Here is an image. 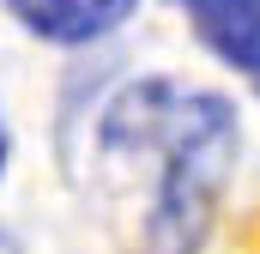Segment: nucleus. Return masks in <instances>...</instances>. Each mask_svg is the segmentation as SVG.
<instances>
[{"label": "nucleus", "mask_w": 260, "mask_h": 254, "mask_svg": "<svg viewBox=\"0 0 260 254\" xmlns=\"http://www.w3.org/2000/svg\"><path fill=\"white\" fill-rule=\"evenodd\" d=\"M200 43L242 73H260V0H188Z\"/></svg>", "instance_id": "nucleus-3"}, {"label": "nucleus", "mask_w": 260, "mask_h": 254, "mask_svg": "<svg viewBox=\"0 0 260 254\" xmlns=\"http://www.w3.org/2000/svg\"><path fill=\"white\" fill-rule=\"evenodd\" d=\"M0 254H24V248H18V242H6V236H0Z\"/></svg>", "instance_id": "nucleus-5"}, {"label": "nucleus", "mask_w": 260, "mask_h": 254, "mask_svg": "<svg viewBox=\"0 0 260 254\" xmlns=\"http://www.w3.org/2000/svg\"><path fill=\"white\" fill-rule=\"evenodd\" d=\"M254 85H260V73H254Z\"/></svg>", "instance_id": "nucleus-6"}, {"label": "nucleus", "mask_w": 260, "mask_h": 254, "mask_svg": "<svg viewBox=\"0 0 260 254\" xmlns=\"http://www.w3.org/2000/svg\"><path fill=\"white\" fill-rule=\"evenodd\" d=\"M0 170H6V121H0Z\"/></svg>", "instance_id": "nucleus-4"}, {"label": "nucleus", "mask_w": 260, "mask_h": 254, "mask_svg": "<svg viewBox=\"0 0 260 254\" xmlns=\"http://www.w3.org/2000/svg\"><path fill=\"white\" fill-rule=\"evenodd\" d=\"M242 121L218 91L127 85L97 121V170L133 254H200L236 182Z\"/></svg>", "instance_id": "nucleus-1"}, {"label": "nucleus", "mask_w": 260, "mask_h": 254, "mask_svg": "<svg viewBox=\"0 0 260 254\" xmlns=\"http://www.w3.org/2000/svg\"><path fill=\"white\" fill-rule=\"evenodd\" d=\"M6 6H12V18H18L30 37H49V43L109 37V30L133 12V0H6Z\"/></svg>", "instance_id": "nucleus-2"}]
</instances>
